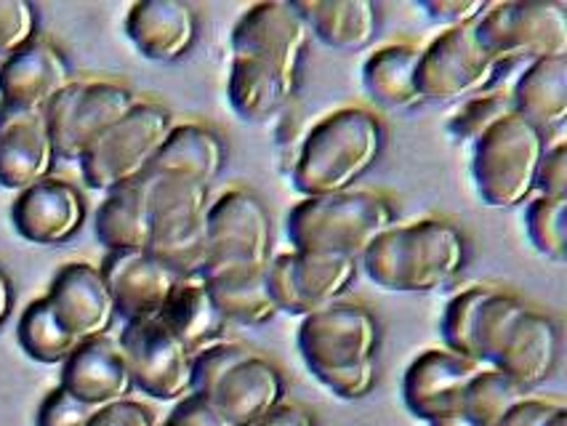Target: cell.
I'll use <instances>...</instances> for the list:
<instances>
[{"instance_id": "44dd1931", "label": "cell", "mask_w": 567, "mask_h": 426, "mask_svg": "<svg viewBox=\"0 0 567 426\" xmlns=\"http://www.w3.org/2000/svg\"><path fill=\"white\" fill-rule=\"evenodd\" d=\"M11 221L28 242L59 246L81 232L85 225V200L75 185L49 176L41 185L17 195Z\"/></svg>"}, {"instance_id": "f546056e", "label": "cell", "mask_w": 567, "mask_h": 426, "mask_svg": "<svg viewBox=\"0 0 567 426\" xmlns=\"http://www.w3.org/2000/svg\"><path fill=\"white\" fill-rule=\"evenodd\" d=\"M224 163L227 147L214 128L203 123H176L150 170H166L210 187L219 179Z\"/></svg>"}, {"instance_id": "d4e9b609", "label": "cell", "mask_w": 567, "mask_h": 426, "mask_svg": "<svg viewBox=\"0 0 567 426\" xmlns=\"http://www.w3.org/2000/svg\"><path fill=\"white\" fill-rule=\"evenodd\" d=\"M264 267H214L200 274L221 318L237 325H267L280 314Z\"/></svg>"}, {"instance_id": "4fadbf2b", "label": "cell", "mask_w": 567, "mask_h": 426, "mask_svg": "<svg viewBox=\"0 0 567 426\" xmlns=\"http://www.w3.org/2000/svg\"><path fill=\"white\" fill-rule=\"evenodd\" d=\"M117 344L128 363L131 382L150 397L179 403L193 392L195 355L163 325L161 318L125 323Z\"/></svg>"}, {"instance_id": "d6a6232c", "label": "cell", "mask_w": 567, "mask_h": 426, "mask_svg": "<svg viewBox=\"0 0 567 426\" xmlns=\"http://www.w3.org/2000/svg\"><path fill=\"white\" fill-rule=\"evenodd\" d=\"M138 185L147 193L153 232L155 229L193 225V221L208 216L210 187L200 185V181L166 174V170H147L138 179Z\"/></svg>"}, {"instance_id": "f1b7e54d", "label": "cell", "mask_w": 567, "mask_h": 426, "mask_svg": "<svg viewBox=\"0 0 567 426\" xmlns=\"http://www.w3.org/2000/svg\"><path fill=\"white\" fill-rule=\"evenodd\" d=\"M296 85L299 83L269 67V64L246 56H233L227 94L233 110L243 121H272L277 113H282V107H288V102L296 94Z\"/></svg>"}, {"instance_id": "30bf717a", "label": "cell", "mask_w": 567, "mask_h": 426, "mask_svg": "<svg viewBox=\"0 0 567 426\" xmlns=\"http://www.w3.org/2000/svg\"><path fill=\"white\" fill-rule=\"evenodd\" d=\"M527 306L530 304L517 293L483 285L466 288L445 306V350L470 357L480 365H491Z\"/></svg>"}, {"instance_id": "f35d334b", "label": "cell", "mask_w": 567, "mask_h": 426, "mask_svg": "<svg viewBox=\"0 0 567 426\" xmlns=\"http://www.w3.org/2000/svg\"><path fill=\"white\" fill-rule=\"evenodd\" d=\"M38 38V11L28 0H0V59Z\"/></svg>"}, {"instance_id": "ee69618b", "label": "cell", "mask_w": 567, "mask_h": 426, "mask_svg": "<svg viewBox=\"0 0 567 426\" xmlns=\"http://www.w3.org/2000/svg\"><path fill=\"white\" fill-rule=\"evenodd\" d=\"M89 426H155V418L147 405L136 403V399H121V403L94 411Z\"/></svg>"}, {"instance_id": "7c38bea8", "label": "cell", "mask_w": 567, "mask_h": 426, "mask_svg": "<svg viewBox=\"0 0 567 426\" xmlns=\"http://www.w3.org/2000/svg\"><path fill=\"white\" fill-rule=\"evenodd\" d=\"M358 270V259L349 256L288 251L269 259V293L280 312L307 318L344 297Z\"/></svg>"}, {"instance_id": "9a60e30c", "label": "cell", "mask_w": 567, "mask_h": 426, "mask_svg": "<svg viewBox=\"0 0 567 426\" xmlns=\"http://www.w3.org/2000/svg\"><path fill=\"white\" fill-rule=\"evenodd\" d=\"M312 41L307 19L296 3H256L237 19L233 30V56L256 59L299 83L301 62Z\"/></svg>"}, {"instance_id": "bcb514c9", "label": "cell", "mask_w": 567, "mask_h": 426, "mask_svg": "<svg viewBox=\"0 0 567 426\" xmlns=\"http://www.w3.org/2000/svg\"><path fill=\"white\" fill-rule=\"evenodd\" d=\"M163 426H229V424L214 411V405H208L206 399L189 392V395L182 397L179 405L171 411L168 422Z\"/></svg>"}, {"instance_id": "7dc6e473", "label": "cell", "mask_w": 567, "mask_h": 426, "mask_svg": "<svg viewBox=\"0 0 567 426\" xmlns=\"http://www.w3.org/2000/svg\"><path fill=\"white\" fill-rule=\"evenodd\" d=\"M254 426H315V418L312 413H307L301 405L282 403L280 408H275L267 418H261V422Z\"/></svg>"}, {"instance_id": "3957f363", "label": "cell", "mask_w": 567, "mask_h": 426, "mask_svg": "<svg viewBox=\"0 0 567 426\" xmlns=\"http://www.w3.org/2000/svg\"><path fill=\"white\" fill-rule=\"evenodd\" d=\"M193 395L229 426H254L280 408L286 378L269 357L240 341H216L193 360Z\"/></svg>"}, {"instance_id": "9c48e42d", "label": "cell", "mask_w": 567, "mask_h": 426, "mask_svg": "<svg viewBox=\"0 0 567 426\" xmlns=\"http://www.w3.org/2000/svg\"><path fill=\"white\" fill-rule=\"evenodd\" d=\"M504 64L485 51L474 35V24L440 32L421 49L415 85L424 102H456L485 94Z\"/></svg>"}, {"instance_id": "277c9868", "label": "cell", "mask_w": 567, "mask_h": 426, "mask_svg": "<svg viewBox=\"0 0 567 426\" xmlns=\"http://www.w3.org/2000/svg\"><path fill=\"white\" fill-rule=\"evenodd\" d=\"M392 227V202L371 189L305 198L286 216V232L293 251L339 253L349 259H362L368 246Z\"/></svg>"}, {"instance_id": "4dcf8cb0", "label": "cell", "mask_w": 567, "mask_h": 426, "mask_svg": "<svg viewBox=\"0 0 567 426\" xmlns=\"http://www.w3.org/2000/svg\"><path fill=\"white\" fill-rule=\"evenodd\" d=\"M421 49L413 43H389L375 49L362 64V85L368 96L384 110H413L424 104L415 67H419Z\"/></svg>"}, {"instance_id": "681fc988", "label": "cell", "mask_w": 567, "mask_h": 426, "mask_svg": "<svg viewBox=\"0 0 567 426\" xmlns=\"http://www.w3.org/2000/svg\"><path fill=\"white\" fill-rule=\"evenodd\" d=\"M430 426H477V424L456 413V416H445V418H437V422H430Z\"/></svg>"}, {"instance_id": "7a4b0ae2", "label": "cell", "mask_w": 567, "mask_h": 426, "mask_svg": "<svg viewBox=\"0 0 567 426\" xmlns=\"http://www.w3.org/2000/svg\"><path fill=\"white\" fill-rule=\"evenodd\" d=\"M362 264L384 291L430 293L464 270L466 240L451 221L421 219L379 235L362 253Z\"/></svg>"}, {"instance_id": "d6986e66", "label": "cell", "mask_w": 567, "mask_h": 426, "mask_svg": "<svg viewBox=\"0 0 567 426\" xmlns=\"http://www.w3.org/2000/svg\"><path fill=\"white\" fill-rule=\"evenodd\" d=\"M54 163L56 149L45 115L0 104V187L24 193L49 179Z\"/></svg>"}, {"instance_id": "484cf974", "label": "cell", "mask_w": 567, "mask_h": 426, "mask_svg": "<svg viewBox=\"0 0 567 426\" xmlns=\"http://www.w3.org/2000/svg\"><path fill=\"white\" fill-rule=\"evenodd\" d=\"M312 35L336 51H362L375 41L379 9L371 0H299Z\"/></svg>"}, {"instance_id": "e0dca14e", "label": "cell", "mask_w": 567, "mask_h": 426, "mask_svg": "<svg viewBox=\"0 0 567 426\" xmlns=\"http://www.w3.org/2000/svg\"><path fill=\"white\" fill-rule=\"evenodd\" d=\"M45 301L54 310L59 325L70 333L78 344L83 341L107 336L115 323V301L110 297V288L104 283L102 270L85 261L64 264L51 280Z\"/></svg>"}, {"instance_id": "ab89813d", "label": "cell", "mask_w": 567, "mask_h": 426, "mask_svg": "<svg viewBox=\"0 0 567 426\" xmlns=\"http://www.w3.org/2000/svg\"><path fill=\"white\" fill-rule=\"evenodd\" d=\"M91 416H94V408L78 403L70 392L56 386V389L49 392V397L41 403L38 426H89Z\"/></svg>"}, {"instance_id": "d590c367", "label": "cell", "mask_w": 567, "mask_h": 426, "mask_svg": "<svg viewBox=\"0 0 567 426\" xmlns=\"http://www.w3.org/2000/svg\"><path fill=\"white\" fill-rule=\"evenodd\" d=\"M525 399V392L496 368H480L466 384L461 399V416L477 426H498L514 405Z\"/></svg>"}, {"instance_id": "7402d4cb", "label": "cell", "mask_w": 567, "mask_h": 426, "mask_svg": "<svg viewBox=\"0 0 567 426\" xmlns=\"http://www.w3.org/2000/svg\"><path fill=\"white\" fill-rule=\"evenodd\" d=\"M62 386L78 403L89 408L128 399L134 382H131L128 363L117 341L99 336L78 344V350L62 363Z\"/></svg>"}, {"instance_id": "83f0119b", "label": "cell", "mask_w": 567, "mask_h": 426, "mask_svg": "<svg viewBox=\"0 0 567 426\" xmlns=\"http://www.w3.org/2000/svg\"><path fill=\"white\" fill-rule=\"evenodd\" d=\"M157 318L193 355L224 341L227 331V320L221 318L203 278H184Z\"/></svg>"}, {"instance_id": "ba28073f", "label": "cell", "mask_w": 567, "mask_h": 426, "mask_svg": "<svg viewBox=\"0 0 567 426\" xmlns=\"http://www.w3.org/2000/svg\"><path fill=\"white\" fill-rule=\"evenodd\" d=\"M138 100L121 81H72L45 107L56 157L81 160Z\"/></svg>"}, {"instance_id": "8fae6325", "label": "cell", "mask_w": 567, "mask_h": 426, "mask_svg": "<svg viewBox=\"0 0 567 426\" xmlns=\"http://www.w3.org/2000/svg\"><path fill=\"white\" fill-rule=\"evenodd\" d=\"M299 350L312 376L322 371L375 363L379 352L375 314L354 301H333L301 318Z\"/></svg>"}, {"instance_id": "b9f144b4", "label": "cell", "mask_w": 567, "mask_h": 426, "mask_svg": "<svg viewBox=\"0 0 567 426\" xmlns=\"http://www.w3.org/2000/svg\"><path fill=\"white\" fill-rule=\"evenodd\" d=\"M536 193L540 198L567 200V144L546 147L536 174Z\"/></svg>"}, {"instance_id": "5b68a950", "label": "cell", "mask_w": 567, "mask_h": 426, "mask_svg": "<svg viewBox=\"0 0 567 426\" xmlns=\"http://www.w3.org/2000/svg\"><path fill=\"white\" fill-rule=\"evenodd\" d=\"M546 153V134L509 113L472 144V176L491 208H514L536 193V174Z\"/></svg>"}, {"instance_id": "8992f818", "label": "cell", "mask_w": 567, "mask_h": 426, "mask_svg": "<svg viewBox=\"0 0 567 426\" xmlns=\"http://www.w3.org/2000/svg\"><path fill=\"white\" fill-rule=\"evenodd\" d=\"M174 126L176 121L166 104L136 102L131 113L81 157L85 185L96 193L134 185L153 168Z\"/></svg>"}, {"instance_id": "ffe728a7", "label": "cell", "mask_w": 567, "mask_h": 426, "mask_svg": "<svg viewBox=\"0 0 567 426\" xmlns=\"http://www.w3.org/2000/svg\"><path fill=\"white\" fill-rule=\"evenodd\" d=\"M72 83L70 62L51 41H35L0 62V104L28 113H45Z\"/></svg>"}, {"instance_id": "52a82bcc", "label": "cell", "mask_w": 567, "mask_h": 426, "mask_svg": "<svg viewBox=\"0 0 567 426\" xmlns=\"http://www.w3.org/2000/svg\"><path fill=\"white\" fill-rule=\"evenodd\" d=\"M474 35L501 64L567 56V6L533 0L491 3L474 22Z\"/></svg>"}, {"instance_id": "836d02e7", "label": "cell", "mask_w": 567, "mask_h": 426, "mask_svg": "<svg viewBox=\"0 0 567 426\" xmlns=\"http://www.w3.org/2000/svg\"><path fill=\"white\" fill-rule=\"evenodd\" d=\"M17 333L24 352L43 365H62L78 350V341L59 325L56 314L45 297L35 299L22 312Z\"/></svg>"}, {"instance_id": "ac0fdd59", "label": "cell", "mask_w": 567, "mask_h": 426, "mask_svg": "<svg viewBox=\"0 0 567 426\" xmlns=\"http://www.w3.org/2000/svg\"><path fill=\"white\" fill-rule=\"evenodd\" d=\"M480 368L483 365L451 350H430L408 365L402 378V399L408 411L426 424L456 416L466 384Z\"/></svg>"}, {"instance_id": "e575fe53", "label": "cell", "mask_w": 567, "mask_h": 426, "mask_svg": "<svg viewBox=\"0 0 567 426\" xmlns=\"http://www.w3.org/2000/svg\"><path fill=\"white\" fill-rule=\"evenodd\" d=\"M147 251L155 253L179 278H200L208 264V216L193 225L155 229Z\"/></svg>"}, {"instance_id": "60d3db41", "label": "cell", "mask_w": 567, "mask_h": 426, "mask_svg": "<svg viewBox=\"0 0 567 426\" xmlns=\"http://www.w3.org/2000/svg\"><path fill=\"white\" fill-rule=\"evenodd\" d=\"M315 378L341 399H362L371 395L375 386V363L354 365V368L341 371H322L315 373Z\"/></svg>"}, {"instance_id": "c3c4849f", "label": "cell", "mask_w": 567, "mask_h": 426, "mask_svg": "<svg viewBox=\"0 0 567 426\" xmlns=\"http://www.w3.org/2000/svg\"><path fill=\"white\" fill-rule=\"evenodd\" d=\"M11 306H14V285H11V278L6 274L3 267H0V325L9 320Z\"/></svg>"}, {"instance_id": "1f68e13d", "label": "cell", "mask_w": 567, "mask_h": 426, "mask_svg": "<svg viewBox=\"0 0 567 426\" xmlns=\"http://www.w3.org/2000/svg\"><path fill=\"white\" fill-rule=\"evenodd\" d=\"M96 240L107 253L147 251L153 240V214L138 181L107 193L96 211Z\"/></svg>"}, {"instance_id": "5bb4252c", "label": "cell", "mask_w": 567, "mask_h": 426, "mask_svg": "<svg viewBox=\"0 0 567 426\" xmlns=\"http://www.w3.org/2000/svg\"><path fill=\"white\" fill-rule=\"evenodd\" d=\"M272 259V219L267 206L246 187H233L208 208V264L264 267ZM203 270V272H206Z\"/></svg>"}, {"instance_id": "4316f807", "label": "cell", "mask_w": 567, "mask_h": 426, "mask_svg": "<svg viewBox=\"0 0 567 426\" xmlns=\"http://www.w3.org/2000/svg\"><path fill=\"white\" fill-rule=\"evenodd\" d=\"M512 110L538 131L559 128L567 117V56L536 59L512 91Z\"/></svg>"}, {"instance_id": "6da1fadb", "label": "cell", "mask_w": 567, "mask_h": 426, "mask_svg": "<svg viewBox=\"0 0 567 426\" xmlns=\"http://www.w3.org/2000/svg\"><path fill=\"white\" fill-rule=\"evenodd\" d=\"M384 149V126L365 107H341L309 128L291 168L296 193L305 198L354 189Z\"/></svg>"}, {"instance_id": "7bdbcfd3", "label": "cell", "mask_w": 567, "mask_h": 426, "mask_svg": "<svg viewBox=\"0 0 567 426\" xmlns=\"http://www.w3.org/2000/svg\"><path fill=\"white\" fill-rule=\"evenodd\" d=\"M485 0H421V9L430 14L434 22H443L445 30L474 24L487 11Z\"/></svg>"}, {"instance_id": "f6af8a7d", "label": "cell", "mask_w": 567, "mask_h": 426, "mask_svg": "<svg viewBox=\"0 0 567 426\" xmlns=\"http://www.w3.org/2000/svg\"><path fill=\"white\" fill-rule=\"evenodd\" d=\"M563 408H567V405L559 403V399L525 397L506 413L498 426H549L551 418Z\"/></svg>"}, {"instance_id": "cb8c5ba5", "label": "cell", "mask_w": 567, "mask_h": 426, "mask_svg": "<svg viewBox=\"0 0 567 426\" xmlns=\"http://www.w3.org/2000/svg\"><path fill=\"white\" fill-rule=\"evenodd\" d=\"M559 360V328L546 312L527 306L514 323L491 368L504 373L519 389H536L551 376Z\"/></svg>"}, {"instance_id": "2e32d148", "label": "cell", "mask_w": 567, "mask_h": 426, "mask_svg": "<svg viewBox=\"0 0 567 426\" xmlns=\"http://www.w3.org/2000/svg\"><path fill=\"white\" fill-rule=\"evenodd\" d=\"M99 270L115 301V312L125 323L157 318L184 280L150 251L107 253Z\"/></svg>"}, {"instance_id": "603a6c76", "label": "cell", "mask_w": 567, "mask_h": 426, "mask_svg": "<svg viewBox=\"0 0 567 426\" xmlns=\"http://www.w3.org/2000/svg\"><path fill=\"white\" fill-rule=\"evenodd\" d=\"M125 35L153 62H179L197 41V14L184 0H142L128 9Z\"/></svg>"}, {"instance_id": "f907efd6", "label": "cell", "mask_w": 567, "mask_h": 426, "mask_svg": "<svg viewBox=\"0 0 567 426\" xmlns=\"http://www.w3.org/2000/svg\"><path fill=\"white\" fill-rule=\"evenodd\" d=\"M549 426H567V408L559 411L557 416H554L551 422H549Z\"/></svg>"}, {"instance_id": "8d00e7d4", "label": "cell", "mask_w": 567, "mask_h": 426, "mask_svg": "<svg viewBox=\"0 0 567 426\" xmlns=\"http://www.w3.org/2000/svg\"><path fill=\"white\" fill-rule=\"evenodd\" d=\"M527 235L540 256L565 261L567 256V200L533 198L525 211Z\"/></svg>"}, {"instance_id": "74e56055", "label": "cell", "mask_w": 567, "mask_h": 426, "mask_svg": "<svg viewBox=\"0 0 567 426\" xmlns=\"http://www.w3.org/2000/svg\"><path fill=\"white\" fill-rule=\"evenodd\" d=\"M512 110V96L493 91V94L470 96L461 107L447 117V131L458 142H477L487 128L496 126L501 117H506Z\"/></svg>"}]
</instances>
